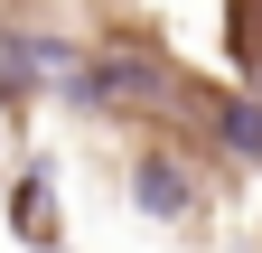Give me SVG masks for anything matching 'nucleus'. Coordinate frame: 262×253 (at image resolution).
<instances>
[{"label": "nucleus", "mask_w": 262, "mask_h": 253, "mask_svg": "<svg viewBox=\"0 0 262 253\" xmlns=\"http://www.w3.org/2000/svg\"><path fill=\"white\" fill-rule=\"evenodd\" d=\"M19 235H47V178H19Z\"/></svg>", "instance_id": "nucleus-3"}, {"label": "nucleus", "mask_w": 262, "mask_h": 253, "mask_svg": "<svg viewBox=\"0 0 262 253\" xmlns=\"http://www.w3.org/2000/svg\"><path fill=\"white\" fill-rule=\"evenodd\" d=\"M215 132H225L234 160H262V94H234V103L215 113Z\"/></svg>", "instance_id": "nucleus-2"}, {"label": "nucleus", "mask_w": 262, "mask_h": 253, "mask_svg": "<svg viewBox=\"0 0 262 253\" xmlns=\"http://www.w3.org/2000/svg\"><path fill=\"white\" fill-rule=\"evenodd\" d=\"M131 197H141V216H187L196 187H187L178 160H141V169H131Z\"/></svg>", "instance_id": "nucleus-1"}]
</instances>
